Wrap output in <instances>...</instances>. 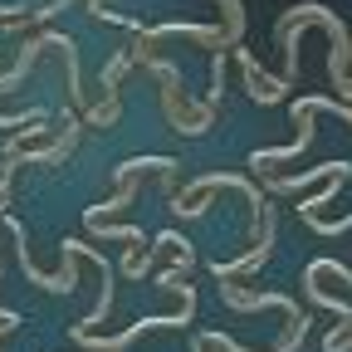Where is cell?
<instances>
[{"label":"cell","instance_id":"obj_1","mask_svg":"<svg viewBox=\"0 0 352 352\" xmlns=\"http://www.w3.org/2000/svg\"><path fill=\"white\" fill-rule=\"evenodd\" d=\"M166 323H182V318H157V323H142V328H166ZM132 338H138V328H132V333H122V338H113L108 347H127Z\"/></svg>","mask_w":352,"mask_h":352}]
</instances>
